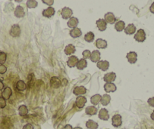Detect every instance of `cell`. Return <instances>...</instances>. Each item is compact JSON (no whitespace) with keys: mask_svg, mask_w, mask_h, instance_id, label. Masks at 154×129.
I'll use <instances>...</instances> for the list:
<instances>
[{"mask_svg":"<svg viewBox=\"0 0 154 129\" xmlns=\"http://www.w3.org/2000/svg\"><path fill=\"white\" fill-rule=\"evenodd\" d=\"M134 39L138 42H143L146 40V33L143 29H140L138 30L134 36Z\"/></svg>","mask_w":154,"mask_h":129,"instance_id":"6da1fadb","label":"cell"},{"mask_svg":"<svg viewBox=\"0 0 154 129\" xmlns=\"http://www.w3.org/2000/svg\"><path fill=\"white\" fill-rule=\"evenodd\" d=\"M10 35L12 36V37H18L20 36V26L18 24H14L13 26L11 27V30H10Z\"/></svg>","mask_w":154,"mask_h":129,"instance_id":"7a4b0ae2","label":"cell"},{"mask_svg":"<svg viewBox=\"0 0 154 129\" xmlns=\"http://www.w3.org/2000/svg\"><path fill=\"white\" fill-rule=\"evenodd\" d=\"M122 124V116L119 114H116L113 116L112 118V125L113 127L118 128L120 127Z\"/></svg>","mask_w":154,"mask_h":129,"instance_id":"3957f363","label":"cell"},{"mask_svg":"<svg viewBox=\"0 0 154 129\" xmlns=\"http://www.w3.org/2000/svg\"><path fill=\"white\" fill-rule=\"evenodd\" d=\"M73 15V11L72 9L68 8V7H64L61 10V16L62 18L66 20V19H70L71 16Z\"/></svg>","mask_w":154,"mask_h":129,"instance_id":"277c9868","label":"cell"},{"mask_svg":"<svg viewBox=\"0 0 154 129\" xmlns=\"http://www.w3.org/2000/svg\"><path fill=\"white\" fill-rule=\"evenodd\" d=\"M87 103V99H86V97H83L82 95V96H78L76 97V105L78 108L79 109H82L86 105V103Z\"/></svg>","mask_w":154,"mask_h":129,"instance_id":"5b68a950","label":"cell"},{"mask_svg":"<svg viewBox=\"0 0 154 129\" xmlns=\"http://www.w3.org/2000/svg\"><path fill=\"white\" fill-rule=\"evenodd\" d=\"M116 75L115 72H108V73H106L104 75L103 80L106 82V83H111V82H113L116 80Z\"/></svg>","mask_w":154,"mask_h":129,"instance_id":"8992f818","label":"cell"},{"mask_svg":"<svg viewBox=\"0 0 154 129\" xmlns=\"http://www.w3.org/2000/svg\"><path fill=\"white\" fill-rule=\"evenodd\" d=\"M126 58L128 60V61L129 62L130 64H135L138 61V55L136 52L134 51H130L126 55Z\"/></svg>","mask_w":154,"mask_h":129,"instance_id":"52a82bcc","label":"cell"},{"mask_svg":"<svg viewBox=\"0 0 154 129\" xmlns=\"http://www.w3.org/2000/svg\"><path fill=\"white\" fill-rule=\"evenodd\" d=\"M104 20L107 24H113L116 21V18L115 17V15L112 12H107L104 14Z\"/></svg>","mask_w":154,"mask_h":129,"instance_id":"ba28073f","label":"cell"},{"mask_svg":"<svg viewBox=\"0 0 154 129\" xmlns=\"http://www.w3.org/2000/svg\"><path fill=\"white\" fill-rule=\"evenodd\" d=\"M55 14V9L52 8L51 6H49L48 9H44V10L42 11V15L47 18H51L52 16H54Z\"/></svg>","mask_w":154,"mask_h":129,"instance_id":"9c48e42d","label":"cell"},{"mask_svg":"<svg viewBox=\"0 0 154 129\" xmlns=\"http://www.w3.org/2000/svg\"><path fill=\"white\" fill-rule=\"evenodd\" d=\"M50 84H51V86L53 88H58L62 85L61 79L58 77L56 76L51 77V80H50Z\"/></svg>","mask_w":154,"mask_h":129,"instance_id":"30bf717a","label":"cell"},{"mask_svg":"<svg viewBox=\"0 0 154 129\" xmlns=\"http://www.w3.org/2000/svg\"><path fill=\"white\" fill-rule=\"evenodd\" d=\"M90 60L93 63H97L99 61H101V53H100L99 51H93L91 54Z\"/></svg>","mask_w":154,"mask_h":129,"instance_id":"8fae6325","label":"cell"},{"mask_svg":"<svg viewBox=\"0 0 154 129\" xmlns=\"http://www.w3.org/2000/svg\"><path fill=\"white\" fill-rule=\"evenodd\" d=\"M97 66L98 69L101 70L102 71H107L109 69L110 63L107 61H99L97 63Z\"/></svg>","mask_w":154,"mask_h":129,"instance_id":"7c38bea8","label":"cell"},{"mask_svg":"<svg viewBox=\"0 0 154 129\" xmlns=\"http://www.w3.org/2000/svg\"><path fill=\"white\" fill-rule=\"evenodd\" d=\"M98 117H99L100 119L103 121H107L110 118V116H109V113H108L107 109H105V108H102L101 110L99 111V113H98Z\"/></svg>","mask_w":154,"mask_h":129,"instance_id":"4fadbf2b","label":"cell"},{"mask_svg":"<svg viewBox=\"0 0 154 129\" xmlns=\"http://www.w3.org/2000/svg\"><path fill=\"white\" fill-rule=\"evenodd\" d=\"M87 91V90L84 86H77L73 89V94H75L76 96H82L85 94Z\"/></svg>","mask_w":154,"mask_h":129,"instance_id":"5bb4252c","label":"cell"},{"mask_svg":"<svg viewBox=\"0 0 154 129\" xmlns=\"http://www.w3.org/2000/svg\"><path fill=\"white\" fill-rule=\"evenodd\" d=\"M79 61V59L76 56H74V55H71L70 57L68 58V61H67V65H68L69 67L73 68L76 66L77 63Z\"/></svg>","mask_w":154,"mask_h":129,"instance_id":"9a60e30c","label":"cell"},{"mask_svg":"<svg viewBox=\"0 0 154 129\" xmlns=\"http://www.w3.org/2000/svg\"><path fill=\"white\" fill-rule=\"evenodd\" d=\"M104 91L107 93H110V92H115L116 91V86L113 82L111 83H106L103 86Z\"/></svg>","mask_w":154,"mask_h":129,"instance_id":"2e32d148","label":"cell"},{"mask_svg":"<svg viewBox=\"0 0 154 129\" xmlns=\"http://www.w3.org/2000/svg\"><path fill=\"white\" fill-rule=\"evenodd\" d=\"M107 22L105 21V20L104 19H98V20L96 21V25H97V28H98V30H99L100 31H101V32H103V31L106 30V29H107Z\"/></svg>","mask_w":154,"mask_h":129,"instance_id":"e0dca14e","label":"cell"},{"mask_svg":"<svg viewBox=\"0 0 154 129\" xmlns=\"http://www.w3.org/2000/svg\"><path fill=\"white\" fill-rule=\"evenodd\" d=\"M14 15L18 18H23L25 15L24 8L22 6H20V5H18V6L16 7L15 10H14Z\"/></svg>","mask_w":154,"mask_h":129,"instance_id":"ac0fdd59","label":"cell"},{"mask_svg":"<svg viewBox=\"0 0 154 129\" xmlns=\"http://www.w3.org/2000/svg\"><path fill=\"white\" fill-rule=\"evenodd\" d=\"M95 45L99 49H104L107 47V42L102 39H97L95 41Z\"/></svg>","mask_w":154,"mask_h":129,"instance_id":"d6986e66","label":"cell"},{"mask_svg":"<svg viewBox=\"0 0 154 129\" xmlns=\"http://www.w3.org/2000/svg\"><path fill=\"white\" fill-rule=\"evenodd\" d=\"M12 94V90L10 87L5 88L2 92V97L5 100H9Z\"/></svg>","mask_w":154,"mask_h":129,"instance_id":"ffe728a7","label":"cell"},{"mask_svg":"<svg viewBox=\"0 0 154 129\" xmlns=\"http://www.w3.org/2000/svg\"><path fill=\"white\" fill-rule=\"evenodd\" d=\"M76 52V47L72 44L67 45L64 48V53L66 55H73Z\"/></svg>","mask_w":154,"mask_h":129,"instance_id":"44dd1931","label":"cell"},{"mask_svg":"<svg viewBox=\"0 0 154 129\" xmlns=\"http://www.w3.org/2000/svg\"><path fill=\"white\" fill-rule=\"evenodd\" d=\"M124 30H125V33L127 35H132L136 32V26H134L133 24H130L126 26Z\"/></svg>","mask_w":154,"mask_h":129,"instance_id":"7402d4cb","label":"cell"},{"mask_svg":"<svg viewBox=\"0 0 154 129\" xmlns=\"http://www.w3.org/2000/svg\"><path fill=\"white\" fill-rule=\"evenodd\" d=\"M79 24V20L78 18H75V17H71L70 19H69L68 22H67V26L70 27V28H75L76 27L77 25Z\"/></svg>","mask_w":154,"mask_h":129,"instance_id":"603a6c76","label":"cell"},{"mask_svg":"<svg viewBox=\"0 0 154 129\" xmlns=\"http://www.w3.org/2000/svg\"><path fill=\"white\" fill-rule=\"evenodd\" d=\"M70 35L71 37L73 38V39L80 37L82 36L81 30L79 28L75 27V28H73V30H71L70 32Z\"/></svg>","mask_w":154,"mask_h":129,"instance_id":"cb8c5ba5","label":"cell"},{"mask_svg":"<svg viewBox=\"0 0 154 129\" xmlns=\"http://www.w3.org/2000/svg\"><path fill=\"white\" fill-rule=\"evenodd\" d=\"M126 28V24L122 20H119L115 24V29L117 32H122Z\"/></svg>","mask_w":154,"mask_h":129,"instance_id":"d4e9b609","label":"cell"},{"mask_svg":"<svg viewBox=\"0 0 154 129\" xmlns=\"http://www.w3.org/2000/svg\"><path fill=\"white\" fill-rule=\"evenodd\" d=\"M87 65H88V63L86 61V60L84 59V58H82V59L79 60V61L77 63L76 67L78 70H82L87 67Z\"/></svg>","mask_w":154,"mask_h":129,"instance_id":"484cf974","label":"cell"},{"mask_svg":"<svg viewBox=\"0 0 154 129\" xmlns=\"http://www.w3.org/2000/svg\"><path fill=\"white\" fill-rule=\"evenodd\" d=\"M97 113V109L95 106H89L86 109V113L88 116H94L96 115Z\"/></svg>","mask_w":154,"mask_h":129,"instance_id":"4316f807","label":"cell"},{"mask_svg":"<svg viewBox=\"0 0 154 129\" xmlns=\"http://www.w3.org/2000/svg\"><path fill=\"white\" fill-rule=\"evenodd\" d=\"M101 96L99 94H95L91 97V103L94 106H97L101 102Z\"/></svg>","mask_w":154,"mask_h":129,"instance_id":"83f0119b","label":"cell"},{"mask_svg":"<svg viewBox=\"0 0 154 129\" xmlns=\"http://www.w3.org/2000/svg\"><path fill=\"white\" fill-rule=\"evenodd\" d=\"M110 101H111V97L107 94H103L101 97V103L103 106H107L110 103Z\"/></svg>","mask_w":154,"mask_h":129,"instance_id":"f1b7e54d","label":"cell"},{"mask_svg":"<svg viewBox=\"0 0 154 129\" xmlns=\"http://www.w3.org/2000/svg\"><path fill=\"white\" fill-rule=\"evenodd\" d=\"M86 125L88 129H97V128H98V124L91 119L87 121Z\"/></svg>","mask_w":154,"mask_h":129,"instance_id":"f546056e","label":"cell"},{"mask_svg":"<svg viewBox=\"0 0 154 129\" xmlns=\"http://www.w3.org/2000/svg\"><path fill=\"white\" fill-rule=\"evenodd\" d=\"M26 85L23 80H19V81L16 83V89L19 91H23L26 90Z\"/></svg>","mask_w":154,"mask_h":129,"instance_id":"4dcf8cb0","label":"cell"},{"mask_svg":"<svg viewBox=\"0 0 154 129\" xmlns=\"http://www.w3.org/2000/svg\"><path fill=\"white\" fill-rule=\"evenodd\" d=\"M18 113L20 116H25L28 114V108L25 105H21L18 108Z\"/></svg>","mask_w":154,"mask_h":129,"instance_id":"1f68e13d","label":"cell"},{"mask_svg":"<svg viewBox=\"0 0 154 129\" xmlns=\"http://www.w3.org/2000/svg\"><path fill=\"white\" fill-rule=\"evenodd\" d=\"M84 39L87 42H92L95 39V34L92 32H88L85 35Z\"/></svg>","mask_w":154,"mask_h":129,"instance_id":"d6a6232c","label":"cell"},{"mask_svg":"<svg viewBox=\"0 0 154 129\" xmlns=\"http://www.w3.org/2000/svg\"><path fill=\"white\" fill-rule=\"evenodd\" d=\"M38 5V2L36 0H27L26 6L28 9H35Z\"/></svg>","mask_w":154,"mask_h":129,"instance_id":"836d02e7","label":"cell"},{"mask_svg":"<svg viewBox=\"0 0 154 129\" xmlns=\"http://www.w3.org/2000/svg\"><path fill=\"white\" fill-rule=\"evenodd\" d=\"M7 60V54L4 51H0V64H4Z\"/></svg>","mask_w":154,"mask_h":129,"instance_id":"e575fe53","label":"cell"},{"mask_svg":"<svg viewBox=\"0 0 154 129\" xmlns=\"http://www.w3.org/2000/svg\"><path fill=\"white\" fill-rule=\"evenodd\" d=\"M91 52L89 50H85L82 52V56H83V58L84 59H88V58H90L91 57Z\"/></svg>","mask_w":154,"mask_h":129,"instance_id":"d590c367","label":"cell"},{"mask_svg":"<svg viewBox=\"0 0 154 129\" xmlns=\"http://www.w3.org/2000/svg\"><path fill=\"white\" fill-rule=\"evenodd\" d=\"M6 107V100L2 97H0V109H3Z\"/></svg>","mask_w":154,"mask_h":129,"instance_id":"8d00e7d4","label":"cell"},{"mask_svg":"<svg viewBox=\"0 0 154 129\" xmlns=\"http://www.w3.org/2000/svg\"><path fill=\"white\" fill-rule=\"evenodd\" d=\"M7 71V67L4 64H0V74H5Z\"/></svg>","mask_w":154,"mask_h":129,"instance_id":"74e56055","label":"cell"},{"mask_svg":"<svg viewBox=\"0 0 154 129\" xmlns=\"http://www.w3.org/2000/svg\"><path fill=\"white\" fill-rule=\"evenodd\" d=\"M42 2L45 5H48L49 6H51L54 4V0H42Z\"/></svg>","mask_w":154,"mask_h":129,"instance_id":"f35d334b","label":"cell"},{"mask_svg":"<svg viewBox=\"0 0 154 129\" xmlns=\"http://www.w3.org/2000/svg\"><path fill=\"white\" fill-rule=\"evenodd\" d=\"M147 103H148V104L150 106V107H154V97H150V98L148 99Z\"/></svg>","mask_w":154,"mask_h":129,"instance_id":"ab89813d","label":"cell"},{"mask_svg":"<svg viewBox=\"0 0 154 129\" xmlns=\"http://www.w3.org/2000/svg\"><path fill=\"white\" fill-rule=\"evenodd\" d=\"M23 129H34L33 126L31 124L28 123V124H26V125L23 127Z\"/></svg>","mask_w":154,"mask_h":129,"instance_id":"60d3db41","label":"cell"},{"mask_svg":"<svg viewBox=\"0 0 154 129\" xmlns=\"http://www.w3.org/2000/svg\"><path fill=\"white\" fill-rule=\"evenodd\" d=\"M150 11L152 14H154V2H153L152 5L150 7Z\"/></svg>","mask_w":154,"mask_h":129,"instance_id":"b9f144b4","label":"cell"},{"mask_svg":"<svg viewBox=\"0 0 154 129\" xmlns=\"http://www.w3.org/2000/svg\"><path fill=\"white\" fill-rule=\"evenodd\" d=\"M63 129H73V127H72V125H66L65 126H64V128H63Z\"/></svg>","mask_w":154,"mask_h":129,"instance_id":"7bdbcfd3","label":"cell"},{"mask_svg":"<svg viewBox=\"0 0 154 129\" xmlns=\"http://www.w3.org/2000/svg\"><path fill=\"white\" fill-rule=\"evenodd\" d=\"M3 88H4V83H3V82L0 80V91L3 90Z\"/></svg>","mask_w":154,"mask_h":129,"instance_id":"ee69618b","label":"cell"},{"mask_svg":"<svg viewBox=\"0 0 154 129\" xmlns=\"http://www.w3.org/2000/svg\"><path fill=\"white\" fill-rule=\"evenodd\" d=\"M150 118H151V119H152V120L154 121V110L153 111L152 114H151V116H150Z\"/></svg>","mask_w":154,"mask_h":129,"instance_id":"f6af8a7d","label":"cell"},{"mask_svg":"<svg viewBox=\"0 0 154 129\" xmlns=\"http://www.w3.org/2000/svg\"><path fill=\"white\" fill-rule=\"evenodd\" d=\"M14 1H15V2H21L23 1V0H14Z\"/></svg>","mask_w":154,"mask_h":129,"instance_id":"bcb514c9","label":"cell"},{"mask_svg":"<svg viewBox=\"0 0 154 129\" xmlns=\"http://www.w3.org/2000/svg\"><path fill=\"white\" fill-rule=\"evenodd\" d=\"M73 129H82V128H80V127H76V128H74Z\"/></svg>","mask_w":154,"mask_h":129,"instance_id":"7dc6e473","label":"cell"}]
</instances>
